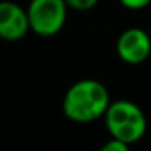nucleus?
<instances>
[{"label": "nucleus", "instance_id": "1", "mask_svg": "<svg viewBox=\"0 0 151 151\" xmlns=\"http://www.w3.org/2000/svg\"><path fill=\"white\" fill-rule=\"evenodd\" d=\"M109 104L111 94L107 86L98 80L85 78L67 89L62 101V111L72 122L88 124L104 117Z\"/></svg>", "mask_w": 151, "mask_h": 151}, {"label": "nucleus", "instance_id": "2", "mask_svg": "<svg viewBox=\"0 0 151 151\" xmlns=\"http://www.w3.org/2000/svg\"><path fill=\"white\" fill-rule=\"evenodd\" d=\"M104 124L109 135L133 145L145 137L148 120L138 104L128 99L111 101L104 114Z\"/></svg>", "mask_w": 151, "mask_h": 151}, {"label": "nucleus", "instance_id": "3", "mask_svg": "<svg viewBox=\"0 0 151 151\" xmlns=\"http://www.w3.org/2000/svg\"><path fill=\"white\" fill-rule=\"evenodd\" d=\"M31 31L41 37L55 36L67 21V0H31L26 8Z\"/></svg>", "mask_w": 151, "mask_h": 151}, {"label": "nucleus", "instance_id": "4", "mask_svg": "<svg viewBox=\"0 0 151 151\" xmlns=\"http://www.w3.org/2000/svg\"><path fill=\"white\" fill-rule=\"evenodd\" d=\"M115 49L122 62L128 65H140L146 62L151 54V37L141 28H128L120 33Z\"/></svg>", "mask_w": 151, "mask_h": 151}, {"label": "nucleus", "instance_id": "5", "mask_svg": "<svg viewBox=\"0 0 151 151\" xmlns=\"http://www.w3.org/2000/svg\"><path fill=\"white\" fill-rule=\"evenodd\" d=\"M31 31L26 8L15 2L0 0V39L20 41Z\"/></svg>", "mask_w": 151, "mask_h": 151}, {"label": "nucleus", "instance_id": "6", "mask_svg": "<svg viewBox=\"0 0 151 151\" xmlns=\"http://www.w3.org/2000/svg\"><path fill=\"white\" fill-rule=\"evenodd\" d=\"M98 2L99 0H67V5H68V8L76 12H88L94 8Z\"/></svg>", "mask_w": 151, "mask_h": 151}, {"label": "nucleus", "instance_id": "7", "mask_svg": "<svg viewBox=\"0 0 151 151\" xmlns=\"http://www.w3.org/2000/svg\"><path fill=\"white\" fill-rule=\"evenodd\" d=\"M128 146H130L128 143L119 140V138L111 137V140L106 141V143L102 145V151H127Z\"/></svg>", "mask_w": 151, "mask_h": 151}, {"label": "nucleus", "instance_id": "8", "mask_svg": "<svg viewBox=\"0 0 151 151\" xmlns=\"http://www.w3.org/2000/svg\"><path fill=\"white\" fill-rule=\"evenodd\" d=\"M119 2L128 10H141L151 4V0H119Z\"/></svg>", "mask_w": 151, "mask_h": 151}]
</instances>
